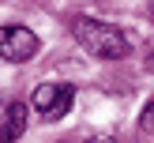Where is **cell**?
Instances as JSON below:
<instances>
[{"mask_svg":"<svg viewBox=\"0 0 154 143\" xmlns=\"http://www.w3.org/2000/svg\"><path fill=\"white\" fill-rule=\"evenodd\" d=\"M75 102V87L72 83H42L34 90V109L42 113V120H60Z\"/></svg>","mask_w":154,"mask_h":143,"instance_id":"3","label":"cell"},{"mask_svg":"<svg viewBox=\"0 0 154 143\" xmlns=\"http://www.w3.org/2000/svg\"><path fill=\"white\" fill-rule=\"evenodd\" d=\"M42 42L30 26H0V60L8 64H23V60L38 57Z\"/></svg>","mask_w":154,"mask_h":143,"instance_id":"2","label":"cell"},{"mask_svg":"<svg viewBox=\"0 0 154 143\" xmlns=\"http://www.w3.org/2000/svg\"><path fill=\"white\" fill-rule=\"evenodd\" d=\"M26 120H30V105L11 102L4 109V120H0V143H19V135L26 132Z\"/></svg>","mask_w":154,"mask_h":143,"instance_id":"4","label":"cell"},{"mask_svg":"<svg viewBox=\"0 0 154 143\" xmlns=\"http://www.w3.org/2000/svg\"><path fill=\"white\" fill-rule=\"evenodd\" d=\"M139 132L143 135H154V98L143 105V113H139Z\"/></svg>","mask_w":154,"mask_h":143,"instance_id":"5","label":"cell"},{"mask_svg":"<svg viewBox=\"0 0 154 143\" xmlns=\"http://www.w3.org/2000/svg\"><path fill=\"white\" fill-rule=\"evenodd\" d=\"M72 34H75V42L87 53H94V57H102V60H120V57L132 53V42H128V34L120 26L102 23V19H90V15H75L72 19Z\"/></svg>","mask_w":154,"mask_h":143,"instance_id":"1","label":"cell"},{"mask_svg":"<svg viewBox=\"0 0 154 143\" xmlns=\"http://www.w3.org/2000/svg\"><path fill=\"white\" fill-rule=\"evenodd\" d=\"M147 68H150V72H154V53H150V57H147Z\"/></svg>","mask_w":154,"mask_h":143,"instance_id":"7","label":"cell"},{"mask_svg":"<svg viewBox=\"0 0 154 143\" xmlns=\"http://www.w3.org/2000/svg\"><path fill=\"white\" fill-rule=\"evenodd\" d=\"M150 11H154V0H150Z\"/></svg>","mask_w":154,"mask_h":143,"instance_id":"8","label":"cell"},{"mask_svg":"<svg viewBox=\"0 0 154 143\" xmlns=\"http://www.w3.org/2000/svg\"><path fill=\"white\" fill-rule=\"evenodd\" d=\"M87 143H117V139H113V135H90Z\"/></svg>","mask_w":154,"mask_h":143,"instance_id":"6","label":"cell"}]
</instances>
